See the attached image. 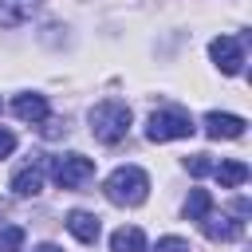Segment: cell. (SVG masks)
I'll list each match as a JSON object with an SVG mask.
<instances>
[{
  "label": "cell",
  "instance_id": "14",
  "mask_svg": "<svg viewBox=\"0 0 252 252\" xmlns=\"http://www.w3.org/2000/svg\"><path fill=\"white\" fill-rule=\"evenodd\" d=\"M209 213H213V197H209V189H193L189 201H185V217H189V220H205Z\"/></svg>",
  "mask_w": 252,
  "mask_h": 252
},
{
  "label": "cell",
  "instance_id": "1",
  "mask_svg": "<svg viewBox=\"0 0 252 252\" xmlns=\"http://www.w3.org/2000/svg\"><path fill=\"white\" fill-rule=\"evenodd\" d=\"M102 193H106V201L134 209V205H142V201L150 197V177H146V169H138V165H118V169L106 177Z\"/></svg>",
  "mask_w": 252,
  "mask_h": 252
},
{
  "label": "cell",
  "instance_id": "19",
  "mask_svg": "<svg viewBox=\"0 0 252 252\" xmlns=\"http://www.w3.org/2000/svg\"><path fill=\"white\" fill-rule=\"evenodd\" d=\"M35 252H63V248H55V244H43V248H35Z\"/></svg>",
  "mask_w": 252,
  "mask_h": 252
},
{
  "label": "cell",
  "instance_id": "11",
  "mask_svg": "<svg viewBox=\"0 0 252 252\" xmlns=\"http://www.w3.org/2000/svg\"><path fill=\"white\" fill-rule=\"evenodd\" d=\"M39 0H0V28H20L32 20Z\"/></svg>",
  "mask_w": 252,
  "mask_h": 252
},
{
  "label": "cell",
  "instance_id": "16",
  "mask_svg": "<svg viewBox=\"0 0 252 252\" xmlns=\"http://www.w3.org/2000/svg\"><path fill=\"white\" fill-rule=\"evenodd\" d=\"M213 165H217V161H213L209 154H193V158H185V169H189L193 177H205V173H213Z\"/></svg>",
  "mask_w": 252,
  "mask_h": 252
},
{
  "label": "cell",
  "instance_id": "12",
  "mask_svg": "<svg viewBox=\"0 0 252 252\" xmlns=\"http://www.w3.org/2000/svg\"><path fill=\"white\" fill-rule=\"evenodd\" d=\"M213 177H217L224 189H236V185H244V181H248V165L232 158V161H220V165H213Z\"/></svg>",
  "mask_w": 252,
  "mask_h": 252
},
{
  "label": "cell",
  "instance_id": "13",
  "mask_svg": "<svg viewBox=\"0 0 252 252\" xmlns=\"http://www.w3.org/2000/svg\"><path fill=\"white\" fill-rule=\"evenodd\" d=\"M110 252H146V232L142 228H118L110 236Z\"/></svg>",
  "mask_w": 252,
  "mask_h": 252
},
{
  "label": "cell",
  "instance_id": "15",
  "mask_svg": "<svg viewBox=\"0 0 252 252\" xmlns=\"http://www.w3.org/2000/svg\"><path fill=\"white\" fill-rule=\"evenodd\" d=\"M20 248H24V228L20 224L0 228V252H20Z\"/></svg>",
  "mask_w": 252,
  "mask_h": 252
},
{
  "label": "cell",
  "instance_id": "10",
  "mask_svg": "<svg viewBox=\"0 0 252 252\" xmlns=\"http://www.w3.org/2000/svg\"><path fill=\"white\" fill-rule=\"evenodd\" d=\"M67 228H71V236H75V240H83V244H94V240H98V232H102L98 217H94V213H83V209L67 213Z\"/></svg>",
  "mask_w": 252,
  "mask_h": 252
},
{
  "label": "cell",
  "instance_id": "3",
  "mask_svg": "<svg viewBox=\"0 0 252 252\" xmlns=\"http://www.w3.org/2000/svg\"><path fill=\"white\" fill-rule=\"evenodd\" d=\"M197 126H193V118L189 114H181V110H154L150 114V122H146V138L150 142H173V138H189Z\"/></svg>",
  "mask_w": 252,
  "mask_h": 252
},
{
  "label": "cell",
  "instance_id": "6",
  "mask_svg": "<svg viewBox=\"0 0 252 252\" xmlns=\"http://www.w3.org/2000/svg\"><path fill=\"white\" fill-rule=\"evenodd\" d=\"M244 118L240 114H220V110H209L205 114V134L209 138H244Z\"/></svg>",
  "mask_w": 252,
  "mask_h": 252
},
{
  "label": "cell",
  "instance_id": "9",
  "mask_svg": "<svg viewBox=\"0 0 252 252\" xmlns=\"http://www.w3.org/2000/svg\"><path fill=\"white\" fill-rule=\"evenodd\" d=\"M12 114L20 122H47V98L43 94H16L12 98Z\"/></svg>",
  "mask_w": 252,
  "mask_h": 252
},
{
  "label": "cell",
  "instance_id": "18",
  "mask_svg": "<svg viewBox=\"0 0 252 252\" xmlns=\"http://www.w3.org/2000/svg\"><path fill=\"white\" fill-rule=\"evenodd\" d=\"M12 150H16V134L12 130H0V158H8Z\"/></svg>",
  "mask_w": 252,
  "mask_h": 252
},
{
  "label": "cell",
  "instance_id": "4",
  "mask_svg": "<svg viewBox=\"0 0 252 252\" xmlns=\"http://www.w3.org/2000/svg\"><path fill=\"white\" fill-rule=\"evenodd\" d=\"M91 177H94V161L83 158V154H63V158L55 161V185H59V189H79V185H87Z\"/></svg>",
  "mask_w": 252,
  "mask_h": 252
},
{
  "label": "cell",
  "instance_id": "5",
  "mask_svg": "<svg viewBox=\"0 0 252 252\" xmlns=\"http://www.w3.org/2000/svg\"><path fill=\"white\" fill-rule=\"evenodd\" d=\"M209 55H213V63H217L224 75H240V67H244V47H240L236 35H217V39L209 43Z\"/></svg>",
  "mask_w": 252,
  "mask_h": 252
},
{
  "label": "cell",
  "instance_id": "2",
  "mask_svg": "<svg viewBox=\"0 0 252 252\" xmlns=\"http://www.w3.org/2000/svg\"><path fill=\"white\" fill-rule=\"evenodd\" d=\"M130 130V106L122 98H106L91 110V134L102 142V146H118Z\"/></svg>",
  "mask_w": 252,
  "mask_h": 252
},
{
  "label": "cell",
  "instance_id": "20",
  "mask_svg": "<svg viewBox=\"0 0 252 252\" xmlns=\"http://www.w3.org/2000/svg\"><path fill=\"white\" fill-rule=\"evenodd\" d=\"M4 213H8V205H4V201H0V217H4Z\"/></svg>",
  "mask_w": 252,
  "mask_h": 252
},
{
  "label": "cell",
  "instance_id": "7",
  "mask_svg": "<svg viewBox=\"0 0 252 252\" xmlns=\"http://www.w3.org/2000/svg\"><path fill=\"white\" fill-rule=\"evenodd\" d=\"M43 169H47V158H35L32 165H24L16 177H12V193L16 197H35L43 189Z\"/></svg>",
  "mask_w": 252,
  "mask_h": 252
},
{
  "label": "cell",
  "instance_id": "17",
  "mask_svg": "<svg viewBox=\"0 0 252 252\" xmlns=\"http://www.w3.org/2000/svg\"><path fill=\"white\" fill-rule=\"evenodd\" d=\"M154 252H189V244H185V240H181V236H161V240H158V248H154Z\"/></svg>",
  "mask_w": 252,
  "mask_h": 252
},
{
  "label": "cell",
  "instance_id": "8",
  "mask_svg": "<svg viewBox=\"0 0 252 252\" xmlns=\"http://www.w3.org/2000/svg\"><path fill=\"white\" fill-rule=\"evenodd\" d=\"M201 232H205L209 240L228 244V240H240V236H244V220H232V217H217V213H209V217L201 220Z\"/></svg>",
  "mask_w": 252,
  "mask_h": 252
}]
</instances>
